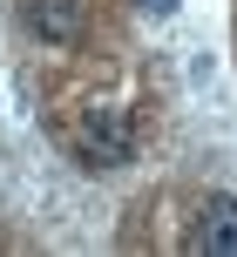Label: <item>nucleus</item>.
Here are the masks:
<instances>
[{
  "instance_id": "1",
  "label": "nucleus",
  "mask_w": 237,
  "mask_h": 257,
  "mask_svg": "<svg viewBox=\"0 0 237 257\" xmlns=\"http://www.w3.org/2000/svg\"><path fill=\"white\" fill-rule=\"evenodd\" d=\"M129 156H136V128H129L122 108H88L81 115V128H75V163L81 169H122Z\"/></svg>"
},
{
  "instance_id": "2",
  "label": "nucleus",
  "mask_w": 237,
  "mask_h": 257,
  "mask_svg": "<svg viewBox=\"0 0 237 257\" xmlns=\"http://www.w3.org/2000/svg\"><path fill=\"white\" fill-rule=\"evenodd\" d=\"M190 250H203V257H237V196H203L197 223H190Z\"/></svg>"
},
{
  "instance_id": "3",
  "label": "nucleus",
  "mask_w": 237,
  "mask_h": 257,
  "mask_svg": "<svg viewBox=\"0 0 237 257\" xmlns=\"http://www.w3.org/2000/svg\"><path fill=\"white\" fill-rule=\"evenodd\" d=\"M27 27H34L41 41H54V48H68V41H81V0H21Z\"/></svg>"
},
{
  "instance_id": "4",
  "label": "nucleus",
  "mask_w": 237,
  "mask_h": 257,
  "mask_svg": "<svg viewBox=\"0 0 237 257\" xmlns=\"http://www.w3.org/2000/svg\"><path fill=\"white\" fill-rule=\"evenodd\" d=\"M136 7H143V14H156V21H163V14H176V0H136Z\"/></svg>"
}]
</instances>
